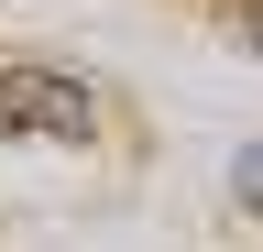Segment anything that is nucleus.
Here are the masks:
<instances>
[{
	"mask_svg": "<svg viewBox=\"0 0 263 252\" xmlns=\"http://www.w3.org/2000/svg\"><path fill=\"white\" fill-rule=\"evenodd\" d=\"M241 33H252V44H263V0H252V11H241Z\"/></svg>",
	"mask_w": 263,
	"mask_h": 252,
	"instance_id": "obj_3",
	"label": "nucleus"
},
{
	"mask_svg": "<svg viewBox=\"0 0 263 252\" xmlns=\"http://www.w3.org/2000/svg\"><path fill=\"white\" fill-rule=\"evenodd\" d=\"M0 121H11V132H44V143H88L99 99H88V77H66V66H0Z\"/></svg>",
	"mask_w": 263,
	"mask_h": 252,
	"instance_id": "obj_1",
	"label": "nucleus"
},
{
	"mask_svg": "<svg viewBox=\"0 0 263 252\" xmlns=\"http://www.w3.org/2000/svg\"><path fill=\"white\" fill-rule=\"evenodd\" d=\"M230 186H241V208H263V143H241V165H230Z\"/></svg>",
	"mask_w": 263,
	"mask_h": 252,
	"instance_id": "obj_2",
	"label": "nucleus"
}]
</instances>
